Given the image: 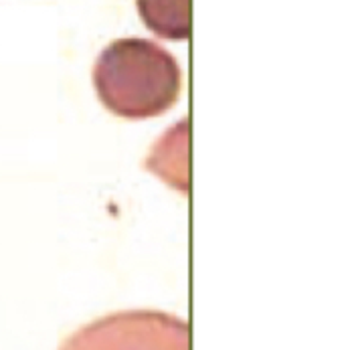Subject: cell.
Instances as JSON below:
<instances>
[{
    "label": "cell",
    "instance_id": "1",
    "mask_svg": "<svg viewBox=\"0 0 346 350\" xmlns=\"http://www.w3.org/2000/svg\"><path fill=\"white\" fill-rule=\"evenodd\" d=\"M94 83L101 103L126 120H146L168 111L181 96L183 73L176 59L146 39H120L101 51Z\"/></svg>",
    "mask_w": 346,
    "mask_h": 350
},
{
    "label": "cell",
    "instance_id": "2",
    "mask_svg": "<svg viewBox=\"0 0 346 350\" xmlns=\"http://www.w3.org/2000/svg\"><path fill=\"white\" fill-rule=\"evenodd\" d=\"M138 12L154 35L166 41L191 37V0H136Z\"/></svg>",
    "mask_w": 346,
    "mask_h": 350
}]
</instances>
